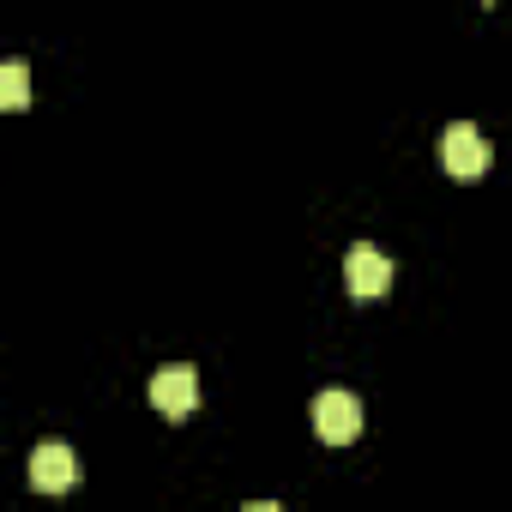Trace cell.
Here are the masks:
<instances>
[{
    "label": "cell",
    "mask_w": 512,
    "mask_h": 512,
    "mask_svg": "<svg viewBox=\"0 0 512 512\" xmlns=\"http://www.w3.org/2000/svg\"><path fill=\"white\" fill-rule=\"evenodd\" d=\"M314 434H320L326 446H350V440L362 434V398L344 392V386H326V392L314 398Z\"/></svg>",
    "instance_id": "obj_1"
},
{
    "label": "cell",
    "mask_w": 512,
    "mask_h": 512,
    "mask_svg": "<svg viewBox=\"0 0 512 512\" xmlns=\"http://www.w3.org/2000/svg\"><path fill=\"white\" fill-rule=\"evenodd\" d=\"M440 163H446V175H458V181H476V175L494 163V151H488L482 127H470V121H452V127H446V139H440Z\"/></svg>",
    "instance_id": "obj_2"
},
{
    "label": "cell",
    "mask_w": 512,
    "mask_h": 512,
    "mask_svg": "<svg viewBox=\"0 0 512 512\" xmlns=\"http://www.w3.org/2000/svg\"><path fill=\"white\" fill-rule=\"evenodd\" d=\"M344 284H350V296H356V302H374V296H386V290H392V260H386L380 247L356 241V247L344 253Z\"/></svg>",
    "instance_id": "obj_3"
},
{
    "label": "cell",
    "mask_w": 512,
    "mask_h": 512,
    "mask_svg": "<svg viewBox=\"0 0 512 512\" xmlns=\"http://www.w3.org/2000/svg\"><path fill=\"white\" fill-rule=\"evenodd\" d=\"M151 404H157L163 416H193V404H199V374H193L187 362L157 368V374H151Z\"/></svg>",
    "instance_id": "obj_4"
},
{
    "label": "cell",
    "mask_w": 512,
    "mask_h": 512,
    "mask_svg": "<svg viewBox=\"0 0 512 512\" xmlns=\"http://www.w3.org/2000/svg\"><path fill=\"white\" fill-rule=\"evenodd\" d=\"M73 482H79V458H73V446L49 440V446L31 452V488H43V494H67Z\"/></svg>",
    "instance_id": "obj_5"
},
{
    "label": "cell",
    "mask_w": 512,
    "mask_h": 512,
    "mask_svg": "<svg viewBox=\"0 0 512 512\" xmlns=\"http://www.w3.org/2000/svg\"><path fill=\"white\" fill-rule=\"evenodd\" d=\"M0 103H7V109H25V103H31V67H25V61H7V67H0Z\"/></svg>",
    "instance_id": "obj_6"
},
{
    "label": "cell",
    "mask_w": 512,
    "mask_h": 512,
    "mask_svg": "<svg viewBox=\"0 0 512 512\" xmlns=\"http://www.w3.org/2000/svg\"><path fill=\"white\" fill-rule=\"evenodd\" d=\"M241 512H284V506H278V500H247Z\"/></svg>",
    "instance_id": "obj_7"
}]
</instances>
